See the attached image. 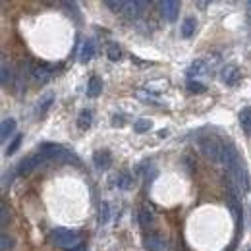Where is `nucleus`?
<instances>
[{
  "mask_svg": "<svg viewBox=\"0 0 251 251\" xmlns=\"http://www.w3.org/2000/svg\"><path fill=\"white\" fill-rule=\"evenodd\" d=\"M50 244L52 246H58V248H64V250L72 251L75 248L81 246V234L79 232H74V230H66V228H56L50 232L49 236Z\"/></svg>",
  "mask_w": 251,
  "mask_h": 251,
  "instance_id": "obj_1",
  "label": "nucleus"
},
{
  "mask_svg": "<svg viewBox=\"0 0 251 251\" xmlns=\"http://www.w3.org/2000/svg\"><path fill=\"white\" fill-rule=\"evenodd\" d=\"M199 147H201L203 155H205L207 158H211L213 162H222L224 143H222L220 139L213 137V135H209V137H203V139H201V143H199Z\"/></svg>",
  "mask_w": 251,
  "mask_h": 251,
  "instance_id": "obj_2",
  "label": "nucleus"
},
{
  "mask_svg": "<svg viewBox=\"0 0 251 251\" xmlns=\"http://www.w3.org/2000/svg\"><path fill=\"white\" fill-rule=\"evenodd\" d=\"M39 153L47 158V160H56V162H72V160H75V157L68 149H64L62 145H54V143L41 145Z\"/></svg>",
  "mask_w": 251,
  "mask_h": 251,
  "instance_id": "obj_3",
  "label": "nucleus"
},
{
  "mask_svg": "<svg viewBox=\"0 0 251 251\" xmlns=\"http://www.w3.org/2000/svg\"><path fill=\"white\" fill-rule=\"evenodd\" d=\"M52 70H54V66H49V64H33L31 68H27V74L31 75L35 81L47 83L50 79V75L54 74Z\"/></svg>",
  "mask_w": 251,
  "mask_h": 251,
  "instance_id": "obj_4",
  "label": "nucleus"
},
{
  "mask_svg": "<svg viewBox=\"0 0 251 251\" xmlns=\"http://www.w3.org/2000/svg\"><path fill=\"white\" fill-rule=\"evenodd\" d=\"M158 8H160V14L166 22H176L178 18V12H180V2L176 0H164V2H158Z\"/></svg>",
  "mask_w": 251,
  "mask_h": 251,
  "instance_id": "obj_5",
  "label": "nucleus"
},
{
  "mask_svg": "<svg viewBox=\"0 0 251 251\" xmlns=\"http://www.w3.org/2000/svg\"><path fill=\"white\" fill-rule=\"evenodd\" d=\"M43 162H47V158L43 157L41 153H35V155H31V157L24 158L22 162H20V174L22 176H25V174H31L33 170L39 166V164H43Z\"/></svg>",
  "mask_w": 251,
  "mask_h": 251,
  "instance_id": "obj_6",
  "label": "nucleus"
},
{
  "mask_svg": "<svg viewBox=\"0 0 251 251\" xmlns=\"http://www.w3.org/2000/svg\"><path fill=\"white\" fill-rule=\"evenodd\" d=\"M220 77H222V81L226 85H236L240 81V70H238V66H234V64L224 66L222 72H220Z\"/></svg>",
  "mask_w": 251,
  "mask_h": 251,
  "instance_id": "obj_7",
  "label": "nucleus"
},
{
  "mask_svg": "<svg viewBox=\"0 0 251 251\" xmlns=\"http://www.w3.org/2000/svg\"><path fill=\"white\" fill-rule=\"evenodd\" d=\"M164 246H166V242L158 232H149L145 236V250L147 251H162Z\"/></svg>",
  "mask_w": 251,
  "mask_h": 251,
  "instance_id": "obj_8",
  "label": "nucleus"
},
{
  "mask_svg": "<svg viewBox=\"0 0 251 251\" xmlns=\"http://www.w3.org/2000/svg\"><path fill=\"white\" fill-rule=\"evenodd\" d=\"M93 162L99 170H108L110 164H112V155H110V151H106V149L97 151L93 155Z\"/></svg>",
  "mask_w": 251,
  "mask_h": 251,
  "instance_id": "obj_9",
  "label": "nucleus"
},
{
  "mask_svg": "<svg viewBox=\"0 0 251 251\" xmlns=\"http://www.w3.org/2000/svg\"><path fill=\"white\" fill-rule=\"evenodd\" d=\"M205 74H209V62L207 60H195L188 68L189 77H197V75H205Z\"/></svg>",
  "mask_w": 251,
  "mask_h": 251,
  "instance_id": "obj_10",
  "label": "nucleus"
},
{
  "mask_svg": "<svg viewBox=\"0 0 251 251\" xmlns=\"http://www.w3.org/2000/svg\"><path fill=\"white\" fill-rule=\"evenodd\" d=\"M145 6H147V2H126L122 14H126L127 18H137V16L143 12Z\"/></svg>",
  "mask_w": 251,
  "mask_h": 251,
  "instance_id": "obj_11",
  "label": "nucleus"
},
{
  "mask_svg": "<svg viewBox=\"0 0 251 251\" xmlns=\"http://www.w3.org/2000/svg\"><path fill=\"white\" fill-rule=\"evenodd\" d=\"M93 56H95V43L91 39H87V41L83 43L81 50H79V62L87 64Z\"/></svg>",
  "mask_w": 251,
  "mask_h": 251,
  "instance_id": "obj_12",
  "label": "nucleus"
},
{
  "mask_svg": "<svg viewBox=\"0 0 251 251\" xmlns=\"http://www.w3.org/2000/svg\"><path fill=\"white\" fill-rule=\"evenodd\" d=\"M100 93H102V79H100L99 75H93V77L89 79V83H87V97L97 99Z\"/></svg>",
  "mask_w": 251,
  "mask_h": 251,
  "instance_id": "obj_13",
  "label": "nucleus"
},
{
  "mask_svg": "<svg viewBox=\"0 0 251 251\" xmlns=\"http://www.w3.org/2000/svg\"><path fill=\"white\" fill-rule=\"evenodd\" d=\"M14 131H16V120L14 118H4L2 126H0V139L6 141Z\"/></svg>",
  "mask_w": 251,
  "mask_h": 251,
  "instance_id": "obj_14",
  "label": "nucleus"
},
{
  "mask_svg": "<svg viewBox=\"0 0 251 251\" xmlns=\"http://www.w3.org/2000/svg\"><path fill=\"white\" fill-rule=\"evenodd\" d=\"M91 124H93V112H91L89 108L81 110L79 116H77V126H79V129H89Z\"/></svg>",
  "mask_w": 251,
  "mask_h": 251,
  "instance_id": "obj_15",
  "label": "nucleus"
},
{
  "mask_svg": "<svg viewBox=\"0 0 251 251\" xmlns=\"http://www.w3.org/2000/svg\"><path fill=\"white\" fill-rule=\"evenodd\" d=\"M197 29V22H195V18H186L184 22H182V25H180V31H182V37H186L189 39L193 33Z\"/></svg>",
  "mask_w": 251,
  "mask_h": 251,
  "instance_id": "obj_16",
  "label": "nucleus"
},
{
  "mask_svg": "<svg viewBox=\"0 0 251 251\" xmlns=\"http://www.w3.org/2000/svg\"><path fill=\"white\" fill-rule=\"evenodd\" d=\"M137 220H139V224H141L143 228L151 226V222H153V211H151L149 207H141V209L137 211Z\"/></svg>",
  "mask_w": 251,
  "mask_h": 251,
  "instance_id": "obj_17",
  "label": "nucleus"
},
{
  "mask_svg": "<svg viewBox=\"0 0 251 251\" xmlns=\"http://www.w3.org/2000/svg\"><path fill=\"white\" fill-rule=\"evenodd\" d=\"M240 124L244 127V131L250 135L251 133V106L242 108V112H240Z\"/></svg>",
  "mask_w": 251,
  "mask_h": 251,
  "instance_id": "obj_18",
  "label": "nucleus"
},
{
  "mask_svg": "<svg viewBox=\"0 0 251 251\" xmlns=\"http://www.w3.org/2000/svg\"><path fill=\"white\" fill-rule=\"evenodd\" d=\"M116 184H118V188L122 189H131L133 188V178H131V174L129 172H120L118 176H116Z\"/></svg>",
  "mask_w": 251,
  "mask_h": 251,
  "instance_id": "obj_19",
  "label": "nucleus"
},
{
  "mask_svg": "<svg viewBox=\"0 0 251 251\" xmlns=\"http://www.w3.org/2000/svg\"><path fill=\"white\" fill-rule=\"evenodd\" d=\"M52 100H54V95H47L45 99H41V100H39V106H37V114H41V116H43V114L50 108Z\"/></svg>",
  "mask_w": 251,
  "mask_h": 251,
  "instance_id": "obj_20",
  "label": "nucleus"
},
{
  "mask_svg": "<svg viewBox=\"0 0 251 251\" xmlns=\"http://www.w3.org/2000/svg\"><path fill=\"white\" fill-rule=\"evenodd\" d=\"M0 77H2V85H4V87H8V85H12V83H14L12 68H8V64L6 62L2 64V74H0Z\"/></svg>",
  "mask_w": 251,
  "mask_h": 251,
  "instance_id": "obj_21",
  "label": "nucleus"
},
{
  "mask_svg": "<svg viewBox=\"0 0 251 251\" xmlns=\"http://www.w3.org/2000/svg\"><path fill=\"white\" fill-rule=\"evenodd\" d=\"M110 219V205L104 201V203H100V207H99V224H106Z\"/></svg>",
  "mask_w": 251,
  "mask_h": 251,
  "instance_id": "obj_22",
  "label": "nucleus"
},
{
  "mask_svg": "<svg viewBox=\"0 0 251 251\" xmlns=\"http://www.w3.org/2000/svg\"><path fill=\"white\" fill-rule=\"evenodd\" d=\"M106 54H108V58H110V60H114V62L122 58V50H120V47H118V45H114V43H110V45H108Z\"/></svg>",
  "mask_w": 251,
  "mask_h": 251,
  "instance_id": "obj_23",
  "label": "nucleus"
},
{
  "mask_svg": "<svg viewBox=\"0 0 251 251\" xmlns=\"http://www.w3.org/2000/svg\"><path fill=\"white\" fill-rule=\"evenodd\" d=\"M151 120L149 118H139L135 124H133V129L137 131V133H143V131H149L151 129Z\"/></svg>",
  "mask_w": 251,
  "mask_h": 251,
  "instance_id": "obj_24",
  "label": "nucleus"
},
{
  "mask_svg": "<svg viewBox=\"0 0 251 251\" xmlns=\"http://www.w3.org/2000/svg\"><path fill=\"white\" fill-rule=\"evenodd\" d=\"M22 141H24V135H22V133H18V135L14 137V141H12L10 145H8V149H6V155H8V157H10V155H14V153H16L18 149H20Z\"/></svg>",
  "mask_w": 251,
  "mask_h": 251,
  "instance_id": "obj_25",
  "label": "nucleus"
},
{
  "mask_svg": "<svg viewBox=\"0 0 251 251\" xmlns=\"http://www.w3.org/2000/svg\"><path fill=\"white\" fill-rule=\"evenodd\" d=\"M104 6H106V8H110L112 12H124L126 2H122V0H106V2H104Z\"/></svg>",
  "mask_w": 251,
  "mask_h": 251,
  "instance_id": "obj_26",
  "label": "nucleus"
},
{
  "mask_svg": "<svg viewBox=\"0 0 251 251\" xmlns=\"http://www.w3.org/2000/svg\"><path fill=\"white\" fill-rule=\"evenodd\" d=\"M188 89L191 93H203L207 87L203 85V83H199V81H195V79H189L188 81Z\"/></svg>",
  "mask_w": 251,
  "mask_h": 251,
  "instance_id": "obj_27",
  "label": "nucleus"
},
{
  "mask_svg": "<svg viewBox=\"0 0 251 251\" xmlns=\"http://www.w3.org/2000/svg\"><path fill=\"white\" fill-rule=\"evenodd\" d=\"M2 244H0V248H2V251H8V250H12L14 248V240L10 238V236H6V234H2Z\"/></svg>",
  "mask_w": 251,
  "mask_h": 251,
  "instance_id": "obj_28",
  "label": "nucleus"
},
{
  "mask_svg": "<svg viewBox=\"0 0 251 251\" xmlns=\"http://www.w3.org/2000/svg\"><path fill=\"white\" fill-rule=\"evenodd\" d=\"M124 124H126L124 114H116V116H112V126H114V127H122Z\"/></svg>",
  "mask_w": 251,
  "mask_h": 251,
  "instance_id": "obj_29",
  "label": "nucleus"
},
{
  "mask_svg": "<svg viewBox=\"0 0 251 251\" xmlns=\"http://www.w3.org/2000/svg\"><path fill=\"white\" fill-rule=\"evenodd\" d=\"M8 213H10V211H8V205L2 203V226L8 224Z\"/></svg>",
  "mask_w": 251,
  "mask_h": 251,
  "instance_id": "obj_30",
  "label": "nucleus"
},
{
  "mask_svg": "<svg viewBox=\"0 0 251 251\" xmlns=\"http://www.w3.org/2000/svg\"><path fill=\"white\" fill-rule=\"evenodd\" d=\"M197 6H199V8H207V6H209V2H197Z\"/></svg>",
  "mask_w": 251,
  "mask_h": 251,
  "instance_id": "obj_31",
  "label": "nucleus"
},
{
  "mask_svg": "<svg viewBox=\"0 0 251 251\" xmlns=\"http://www.w3.org/2000/svg\"><path fill=\"white\" fill-rule=\"evenodd\" d=\"M72 251H85V248H83V246H79V248H75V250H72Z\"/></svg>",
  "mask_w": 251,
  "mask_h": 251,
  "instance_id": "obj_32",
  "label": "nucleus"
}]
</instances>
